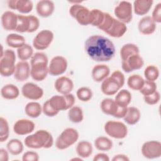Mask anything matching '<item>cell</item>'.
<instances>
[{
	"label": "cell",
	"mask_w": 161,
	"mask_h": 161,
	"mask_svg": "<svg viewBox=\"0 0 161 161\" xmlns=\"http://www.w3.org/2000/svg\"><path fill=\"white\" fill-rule=\"evenodd\" d=\"M55 9V4L50 0L39 1L36 5L37 14L42 18H47L51 16Z\"/></svg>",
	"instance_id": "44dd1931"
},
{
	"label": "cell",
	"mask_w": 161,
	"mask_h": 161,
	"mask_svg": "<svg viewBox=\"0 0 161 161\" xmlns=\"http://www.w3.org/2000/svg\"><path fill=\"white\" fill-rule=\"evenodd\" d=\"M106 133L116 139L125 138L128 134V128L125 123L118 121H108L104 127Z\"/></svg>",
	"instance_id": "ba28073f"
},
{
	"label": "cell",
	"mask_w": 161,
	"mask_h": 161,
	"mask_svg": "<svg viewBox=\"0 0 161 161\" xmlns=\"http://www.w3.org/2000/svg\"><path fill=\"white\" fill-rule=\"evenodd\" d=\"M18 23V14L11 11H7L1 16V25L6 31H15Z\"/></svg>",
	"instance_id": "e0dca14e"
},
{
	"label": "cell",
	"mask_w": 161,
	"mask_h": 161,
	"mask_svg": "<svg viewBox=\"0 0 161 161\" xmlns=\"http://www.w3.org/2000/svg\"><path fill=\"white\" fill-rule=\"evenodd\" d=\"M111 75L113 76L114 78H115L122 86H124L125 82V78L124 74L121 71L118 70H115L111 74Z\"/></svg>",
	"instance_id": "816d5d0a"
},
{
	"label": "cell",
	"mask_w": 161,
	"mask_h": 161,
	"mask_svg": "<svg viewBox=\"0 0 161 161\" xmlns=\"http://www.w3.org/2000/svg\"><path fill=\"white\" fill-rule=\"evenodd\" d=\"M79 134L73 128H65L55 141V147L58 150H65L73 145L79 139Z\"/></svg>",
	"instance_id": "8992f818"
},
{
	"label": "cell",
	"mask_w": 161,
	"mask_h": 161,
	"mask_svg": "<svg viewBox=\"0 0 161 161\" xmlns=\"http://www.w3.org/2000/svg\"><path fill=\"white\" fill-rule=\"evenodd\" d=\"M0 160L1 161H8L9 160V152L4 148L0 149Z\"/></svg>",
	"instance_id": "11a10c76"
},
{
	"label": "cell",
	"mask_w": 161,
	"mask_h": 161,
	"mask_svg": "<svg viewBox=\"0 0 161 161\" xmlns=\"http://www.w3.org/2000/svg\"><path fill=\"white\" fill-rule=\"evenodd\" d=\"M1 95L5 99H14L19 96V90L16 86L13 84H8L1 88Z\"/></svg>",
	"instance_id": "484cf974"
},
{
	"label": "cell",
	"mask_w": 161,
	"mask_h": 161,
	"mask_svg": "<svg viewBox=\"0 0 161 161\" xmlns=\"http://www.w3.org/2000/svg\"><path fill=\"white\" fill-rule=\"evenodd\" d=\"M8 6L9 8L11 9L16 10V0H9L8 1Z\"/></svg>",
	"instance_id": "6f0895ef"
},
{
	"label": "cell",
	"mask_w": 161,
	"mask_h": 161,
	"mask_svg": "<svg viewBox=\"0 0 161 161\" xmlns=\"http://www.w3.org/2000/svg\"><path fill=\"white\" fill-rule=\"evenodd\" d=\"M14 79L19 82L27 80L30 75V65L27 61H19L16 64L14 73Z\"/></svg>",
	"instance_id": "d6986e66"
},
{
	"label": "cell",
	"mask_w": 161,
	"mask_h": 161,
	"mask_svg": "<svg viewBox=\"0 0 161 161\" xmlns=\"http://www.w3.org/2000/svg\"><path fill=\"white\" fill-rule=\"evenodd\" d=\"M24 143L25 146L30 148H49L53 145V138L52 134L48 131L40 130L27 136Z\"/></svg>",
	"instance_id": "3957f363"
},
{
	"label": "cell",
	"mask_w": 161,
	"mask_h": 161,
	"mask_svg": "<svg viewBox=\"0 0 161 161\" xmlns=\"http://www.w3.org/2000/svg\"><path fill=\"white\" fill-rule=\"evenodd\" d=\"M91 13L92 16V21L91 25L98 28L104 20L105 12L98 9H93L91 10Z\"/></svg>",
	"instance_id": "7bdbcfd3"
},
{
	"label": "cell",
	"mask_w": 161,
	"mask_h": 161,
	"mask_svg": "<svg viewBox=\"0 0 161 161\" xmlns=\"http://www.w3.org/2000/svg\"><path fill=\"white\" fill-rule=\"evenodd\" d=\"M101 90L102 92L107 96H113L117 93L123 87L119 82L110 75L101 82Z\"/></svg>",
	"instance_id": "9a60e30c"
},
{
	"label": "cell",
	"mask_w": 161,
	"mask_h": 161,
	"mask_svg": "<svg viewBox=\"0 0 161 161\" xmlns=\"http://www.w3.org/2000/svg\"><path fill=\"white\" fill-rule=\"evenodd\" d=\"M7 150L13 155H18L21 153L24 149L23 143L18 139L13 138L10 140L6 145Z\"/></svg>",
	"instance_id": "d6a6232c"
},
{
	"label": "cell",
	"mask_w": 161,
	"mask_h": 161,
	"mask_svg": "<svg viewBox=\"0 0 161 161\" xmlns=\"http://www.w3.org/2000/svg\"><path fill=\"white\" fill-rule=\"evenodd\" d=\"M25 112L28 116L32 118H36L39 117L42 114V106L37 102H29L25 107Z\"/></svg>",
	"instance_id": "f546056e"
},
{
	"label": "cell",
	"mask_w": 161,
	"mask_h": 161,
	"mask_svg": "<svg viewBox=\"0 0 161 161\" xmlns=\"http://www.w3.org/2000/svg\"><path fill=\"white\" fill-rule=\"evenodd\" d=\"M21 93L25 98L36 101L43 97L44 92L43 89L37 84L33 82H26L21 88Z\"/></svg>",
	"instance_id": "4fadbf2b"
},
{
	"label": "cell",
	"mask_w": 161,
	"mask_h": 161,
	"mask_svg": "<svg viewBox=\"0 0 161 161\" xmlns=\"http://www.w3.org/2000/svg\"><path fill=\"white\" fill-rule=\"evenodd\" d=\"M9 136V127L8 121L3 117L0 118V142H4Z\"/></svg>",
	"instance_id": "b9f144b4"
},
{
	"label": "cell",
	"mask_w": 161,
	"mask_h": 161,
	"mask_svg": "<svg viewBox=\"0 0 161 161\" xmlns=\"http://www.w3.org/2000/svg\"><path fill=\"white\" fill-rule=\"evenodd\" d=\"M114 19V18H113L109 13H105L104 20H103V23H101V25L97 28H99V30H101L103 31H104V33H106L109 30L110 26H111Z\"/></svg>",
	"instance_id": "f6af8a7d"
},
{
	"label": "cell",
	"mask_w": 161,
	"mask_h": 161,
	"mask_svg": "<svg viewBox=\"0 0 161 161\" xmlns=\"http://www.w3.org/2000/svg\"><path fill=\"white\" fill-rule=\"evenodd\" d=\"M68 118L74 123H79L84 119V113L81 108L77 106H73L69 109Z\"/></svg>",
	"instance_id": "836d02e7"
},
{
	"label": "cell",
	"mask_w": 161,
	"mask_h": 161,
	"mask_svg": "<svg viewBox=\"0 0 161 161\" xmlns=\"http://www.w3.org/2000/svg\"><path fill=\"white\" fill-rule=\"evenodd\" d=\"M151 18L155 23L161 22V3H158L154 8Z\"/></svg>",
	"instance_id": "681fc988"
},
{
	"label": "cell",
	"mask_w": 161,
	"mask_h": 161,
	"mask_svg": "<svg viewBox=\"0 0 161 161\" xmlns=\"http://www.w3.org/2000/svg\"><path fill=\"white\" fill-rule=\"evenodd\" d=\"M6 44L14 48H19L25 43V38L23 36L16 33H10L6 38Z\"/></svg>",
	"instance_id": "4dcf8cb0"
},
{
	"label": "cell",
	"mask_w": 161,
	"mask_h": 161,
	"mask_svg": "<svg viewBox=\"0 0 161 161\" xmlns=\"http://www.w3.org/2000/svg\"><path fill=\"white\" fill-rule=\"evenodd\" d=\"M30 29L29 16L18 14V23L16 31L19 33H28Z\"/></svg>",
	"instance_id": "74e56055"
},
{
	"label": "cell",
	"mask_w": 161,
	"mask_h": 161,
	"mask_svg": "<svg viewBox=\"0 0 161 161\" xmlns=\"http://www.w3.org/2000/svg\"><path fill=\"white\" fill-rule=\"evenodd\" d=\"M42 112L48 117H53L56 116L58 111H56L50 104L48 99L47 100L42 106Z\"/></svg>",
	"instance_id": "7dc6e473"
},
{
	"label": "cell",
	"mask_w": 161,
	"mask_h": 161,
	"mask_svg": "<svg viewBox=\"0 0 161 161\" xmlns=\"http://www.w3.org/2000/svg\"><path fill=\"white\" fill-rule=\"evenodd\" d=\"M84 49L87 55L96 62H108L114 57L116 53L112 41L99 35H93L87 38Z\"/></svg>",
	"instance_id": "6da1fadb"
},
{
	"label": "cell",
	"mask_w": 161,
	"mask_h": 161,
	"mask_svg": "<svg viewBox=\"0 0 161 161\" xmlns=\"http://www.w3.org/2000/svg\"><path fill=\"white\" fill-rule=\"evenodd\" d=\"M145 79L138 74H133L130 75L127 80V85L133 91H140L143 87Z\"/></svg>",
	"instance_id": "d590c367"
},
{
	"label": "cell",
	"mask_w": 161,
	"mask_h": 161,
	"mask_svg": "<svg viewBox=\"0 0 161 161\" xmlns=\"http://www.w3.org/2000/svg\"><path fill=\"white\" fill-rule=\"evenodd\" d=\"M127 108L128 107H119L118 106V111L116 112V113L114 115V118H123V117L125 116L126 111H127Z\"/></svg>",
	"instance_id": "db71d44e"
},
{
	"label": "cell",
	"mask_w": 161,
	"mask_h": 161,
	"mask_svg": "<svg viewBox=\"0 0 161 161\" xmlns=\"http://www.w3.org/2000/svg\"><path fill=\"white\" fill-rule=\"evenodd\" d=\"M94 146L99 151H108L112 148L113 143L108 137L101 136L95 139Z\"/></svg>",
	"instance_id": "e575fe53"
},
{
	"label": "cell",
	"mask_w": 161,
	"mask_h": 161,
	"mask_svg": "<svg viewBox=\"0 0 161 161\" xmlns=\"http://www.w3.org/2000/svg\"><path fill=\"white\" fill-rule=\"evenodd\" d=\"M100 108L104 114L114 117L118 111V106L116 103L114 99L105 98L101 102Z\"/></svg>",
	"instance_id": "d4e9b609"
},
{
	"label": "cell",
	"mask_w": 161,
	"mask_h": 161,
	"mask_svg": "<svg viewBox=\"0 0 161 161\" xmlns=\"http://www.w3.org/2000/svg\"><path fill=\"white\" fill-rule=\"evenodd\" d=\"M143 99L145 103L148 105H155L157 104L160 99V94L158 91H156L152 94L144 96Z\"/></svg>",
	"instance_id": "bcb514c9"
},
{
	"label": "cell",
	"mask_w": 161,
	"mask_h": 161,
	"mask_svg": "<svg viewBox=\"0 0 161 161\" xmlns=\"http://www.w3.org/2000/svg\"><path fill=\"white\" fill-rule=\"evenodd\" d=\"M93 151L92 144L86 140L79 142L76 147V152L79 157L86 158L91 156Z\"/></svg>",
	"instance_id": "83f0119b"
},
{
	"label": "cell",
	"mask_w": 161,
	"mask_h": 161,
	"mask_svg": "<svg viewBox=\"0 0 161 161\" xmlns=\"http://www.w3.org/2000/svg\"><path fill=\"white\" fill-rule=\"evenodd\" d=\"M110 69L106 64H97L92 69L91 75L92 79L96 82H103L109 77Z\"/></svg>",
	"instance_id": "7402d4cb"
},
{
	"label": "cell",
	"mask_w": 161,
	"mask_h": 161,
	"mask_svg": "<svg viewBox=\"0 0 161 161\" xmlns=\"http://www.w3.org/2000/svg\"><path fill=\"white\" fill-rule=\"evenodd\" d=\"M35 128L34 122L28 119L17 120L13 125L14 132L18 135H26L32 133Z\"/></svg>",
	"instance_id": "2e32d148"
},
{
	"label": "cell",
	"mask_w": 161,
	"mask_h": 161,
	"mask_svg": "<svg viewBox=\"0 0 161 161\" xmlns=\"http://www.w3.org/2000/svg\"><path fill=\"white\" fill-rule=\"evenodd\" d=\"M54 87L58 93L64 95L71 92L74 88V82L68 77L60 76L56 79Z\"/></svg>",
	"instance_id": "ac0fdd59"
},
{
	"label": "cell",
	"mask_w": 161,
	"mask_h": 161,
	"mask_svg": "<svg viewBox=\"0 0 161 161\" xmlns=\"http://www.w3.org/2000/svg\"><path fill=\"white\" fill-rule=\"evenodd\" d=\"M114 101L119 107H128L131 101V94L129 91L121 89L117 92Z\"/></svg>",
	"instance_id": "f1b7e54d"
},
{
	"label": "cell",
	"mask_w": 161,
	"mask_h": 161,
	"mask_svg": "<svg viewBox=\"0 0 161 161\" xmlns=\"http://www.w3.org/2000/svg\"><path fill=\"white\" fill-rule=\"evenodd\" d=\"M144 65V60L140 54H135L125 60L121 61L122 69L126 73L140 69Z\"/></svg>",
	"instance_id": "5bb4252c"
},
{
	"label": "cell",
	"mask_w": 161,
	"mask_h": 161,
	"mask_svg": "<svg viewBox=\"0 0 161 161\" xmlns=\"http://www.w3.org/2000/svg\"><path fill=\"white\" fill-rule=\"evenodd\" d=\"M126 31L127 26L126 24L114 18L111 26L106 33L113 38H120L125 34Z\"/></svg>",
	"instance_id": "603a6c76"
},
{
	"label": "cell",
	"mask_w": 161,
	"mask_h": 161,
	"mask_svg": "<svg viewBox=\"0 0 161 161\" xmlns=\"http://www.w3.org/2000/svg\"><path fill=\"white\" fill-rule=\"evenodd\" d=\"M114 13L117 19L125 24L130 23L133 18V6L129 1H123L114 8Z\"/></svg>",
	"instance_id": "9c48e42d"
},
{
	"label": "cell",
	"mask_w": 161,
	"mask_h": 161,
	"mask_svg": "<svg viewBox=\"0 0 161 161\" xmlns=\"http://www.w3.org/2000/svg\"><path fill=\"white\" fill-rule=\"evenodd\" d=\"M141 113L140 109L134 106H130L127 108V111L123 119L127 124L134 125L139 121Z\"/></svg>",
	"instance_id": "4316f807"
},
{
	"label": "cell",
	"mask_w": 161,
	"mask_h": 161,
	"mask_svg": "<svg viewBox=\"0 0 161 161\" xmlns=\"http://www.w3.org/2000/svg\"><path fill=\"white\" fill-rule=\"evenodd\" d=\"M16 55L11 49H6L0 55V74L3 77H9L15 70Z\"/></svg>",
	"instance_id": "5b68a950"
},
{
	"label": "cell",
	"mask_w": 161,
	"mask_h": 161,
	"mask_svg": "<svg viewBox=\"0 0 161 161\" xmlns=\"http://www.w3.org/2000/svg\"><path fill=\"white\" fill-rule=\"evenodd\" d=\"M143 156L148 159L159 158L161 156V143L157 140L145 142L141 148Z\"/></svg>",
	"instance_id": "8fae6325"
},
{
	"label": "cell",
	"mask_w": 161,
	"mask_h": 161,
	"mask_svg": "<svg viewBox=\"0 0 161 161\" xmlns=\"http://www.w3.org/2000/svg\"><path fill=\"white\" fill-rule=\"evenodd\" d=\"M33 54L32 47L28 43H25L17 50V55L21 61H26L31 58Z\"/></svg>",
	"instance_id": "8d00e7d4"
},
{
	"label": "cell",
	"mask_w": 161,
	"mask_h": 161,
	"mask_svg": "<svg viewBox=\"0 0 161 161\" xmlns=\"http://www.w3.org/2000/svg\"><path fill=\"white\" fill-rule=\"evenodd\" d=\"M153 3L152 0H136L133 5L134 13L138 16L145 15L150 10Z\"/></svg>",
	"instance_id": "cb8c5ba5"
},
{
	"label": "cell",
	"mask_w": 161,
	"mask_h": 161,
	"mask_svg": "<svg viewBox=\"0 0 161 161\" xmlns=\"http://www.w3.org/2000/svg\"><path fill=\"white\" fill-rule=\"evenodd\" d=\"M50 105L57 111L69 109L74 106L75 99L74 96L71 94L64 95H54L49 99Z\"/></svg>",
	"instance_id": "52a82bcc"
},
{
	"label": "cell",
	"mask_w": 161,
	"mask_h": 161,
	"mask_svg": "<svg viewBox=\"0 0 161 161\" xmlns=\"http://www.w3.org/2000/svg\"><path fill=\"white\" fill-rule=\"evenodd\" d=\"M113 161H128L130 160V158L128 157L124 154H118L114 155L113 158Z\"/></svg>",
	"instance_id": "9f6ffc18"
},
{
	"label": "cell",
	"mask_w": 161,
	"mask_h": 161,
	"mask_svg": "<svg viewBox=\"0 0 161 161\" xmlns=\"http://www.w3.org/2000/svg\"><path fill=\"white\" fill-rule=\"evenodd\" d=\"M156 91L157 84L154 81H149L147 80H145L144 84L139 91L144 96L152 94Z\"/></svg>",
	"instance_id": "ee69618b"
},
{
	"label": "cell",
	"mask_w": 161,
	"mask_h": 161,
	"mask_svg": "<svg viewBox=\"0 0 161 161\" xmlns=\"http://www.w3.org/2000/svg\"><path fill=\"white\" fill-rule=\"evenodd\" d=\"M30 18V29L28 33H33L37 30L40 26L39 19L34 15H28Z\"/></svg>",
	"instance_id": "c3c4849f"
},
{
	"label": "cell",
	"mask_w": 161,
	"mask_h": 161,
	"mask_svg": "<svg viewBox=\"0 0 161 161\" xmlns=\"http://www.w3.org/2000/svg\"><path fill=\"white\" fill-rule=\"evenodd\" d=\"M135 54H140L139 48L135 44L126 43L123 45L120 49V57L122 60H125Z\"/></svg>",
	"instance_id": "1f68e13d"
},
{
	"label": "cell",
	"mask_w": 161,
	"mask_h": 161,
	"mask_svg": "<svg viewBox=\"0 0 161 161\" xmlns=\"http://www.w3.org/2000/svg\"><path fill=\"white\" fill-rule=\"evenodd\" d=\"M76 96L80 101L82 102H87L92 99L93 93L89 87L83 86L79 87L77 90Z\"/></svg>",
	"instance_id": "ab89813d"
},
{
	"label": "cell",
	"mask_w": 161,
	"mask_h": 161,
	"mask_svg": "<svg viewBox=\"0 0 161 161\" xmlns=\"http://www.w3.org/2000/svg\"><path fill=\"white\" fill-rule=\"evenodd\" d=\"M23 161H38L39 160V155L36 152L27 151L22 156Z\"/></svg>",
	"instance_id": "f907efd6"
},
{
	"label": "cell",
	"mask_w": 161,
	"mask_h": 161,
	"mask_svg": "<svg viewBox=\"0 0 161 161\" xmlns=\"http://www.w3.org/2000/svg\"><path fill=\"white\" fill-rule=\"evenodd\" d=\"M68 63L67 59L61 55L53 57L48 65V74L52 76L63 74L67 69Z\"/></svg>",
	"instance_id": "7c38bea8"
},
{
	"label": "cell",
	"mask_w": 161,
	"mask_h": 161,
	"mask_svg": "<svg viewBox=\"0 0 161 161\" xmlns=\"http://www.w3.org/2000/svg\"><path fill=\"white\" fill-rule=\"evenodd\" d=\"M144 76L146 80L155 82L159 76V69L155 65H149L144 70Z\"/></svg>",
	"instance_id": "60d3db41"
},
{
	"label": "cell",
	"mask_w": 161,
	"mask_h": 161,
	"mask_svg": "<svg viewBox=\"0 0 161 161\" xmlns=\"http://www.w3.org/2000/svg\"><path fill=\"white\" fill-rule=\"evenodd\" d=\"M54 35L51 30H43L38 32L33 40V47L38 50L47 49L53 42Z\"/></svg>",
	"instance_id": "30bf717a"
},
{
	"label": "cell",
	"mask_w": 161,
	"mask_h": 161,
	"mask_svg": "<svg viewBox=\"0 0 161 161\" xmlns=\"http://www.w3.org/2000/svg\"><path fill=\"white\" fill-rule=\"evenodd\" d=\"M33 8V4L29 0H16V10L21 14H28L30 13Z\"/></svg>",
	"instance_id": "f35d334b"
},
{
	"label": "cell",
	"mask_w": 161,
	"mask_h": 161,
	"mask_svg": "<svg viewBox=\"0 0 161 161\" xmlns=\"http://www.w3.org/2000/svg\"><path fill=\"white\" fill-rule=\"evenodd\" d=\"M138 29L140 33L145 35H149L155 32L156 30V23L151 16H145L139 21Z\"/></svg>",
	"instance_id": "ffe728a7"
},
{
	"label": "cell",
	"mask_w": 161,
	"mask_h": 161,
	"mask_svg": "<svg viewBox=\"0 0 161 161\" xmlns=\"http://www.w3.org/2000/svg\"><path fill=\"white\" fill-rule=\"evenodd\" d=\"M79 3L74 2L69 8V14L74 18L77 22L82 26H87L91 25L92 21V16L91 13V10H89L87 8L81 5Z\"/></svg>",
	"instance_id": "277c9868"
},
{
	"label": "cell",
	"mask_w": 161,
	"mask_h": 161,
	"mask_svg": "<svg viewBox=\"0 0 161 161\" xmlns=\"http://www.w3.org/2000/svg\"><path fill=\"white\" fill-rule=\"evenodd\" d=\"M48 58L43 52H36L30 60V76L35 81H42L48 74Z\"/></svg>",
	"instance_id": "7a4b0ae2"
},
{
	"label": "cell",
	"mask_w": 161,
	"mask_h": 161,
	"mask_svg": "<svg viewBox=\"0 0 161 161\" xmlns=\"http://www.w3.org/2000/svg\"><path fill=\"white\" fill-rule=\"evenodd\" d=\"M94 161H109V156L104 153H99L94 155L93 158Z\"/></svg>",
	"instance_id": "f5cc1de1"
}]
</instances>
